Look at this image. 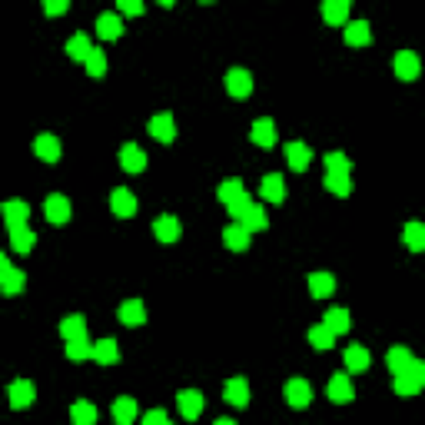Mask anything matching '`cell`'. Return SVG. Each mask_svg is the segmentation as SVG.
I'll return each instance as SVG.
<instances>
[{
	"instance_id": "obj_1",
	"label": "cell",
	"mask_w": 425,
	"mask_h": 425,
	"mask_svg": "<svg viewBox=\"0 0 425 425\" xmlns=\"http://www.w3.org/2000/svg\"><path fill=\"white\" fill-rule=\"evenodd\" d=\"M7 399H10V409H27V406H34L37 389H34L30 379H17V382H10L7 386Z\"/></svg>"
},
{
	"instance_id": "obj_2",
	"label": "cell",
	"mask_w": 425,
	"mask_h": 425,
	"mask_svg": "<svg viewBox=\"0 0 425 425\" xmlns=\"http://www.w3.org/2000/svg\"><path fill=\"white\" fill-rule=\"evenodd\" d=\"M226 90H230V97L246 100L252 93V73L242 67H232L230 73H226Z\"/></svg>"
},
{
	"instance_id": "obj_3",
	"label": "cell",
	"mask_w": 425,
	"mask_h": 425,
	"mask_svg": "<svg viewBox=\"0 0 425 425\" xmlns=\"http://www.w3.org/2000/svg\"><path fill=\"white\" fill-rule=\"evenodd\" d=\"M326 396L332 399L336 406H346V402H352V399H356V389H352V382H349L346 372H336V376L329 379Z\"/></svg>"
},
{
	"instance_id": "obj_4",
	"label": "cell",
	"mask_w": 425,
	"mask_h": 425,
	"mask_svg": "<svg viewBox=\"0 0 425 425\" xmlns=\"http://www.w3.org/2000/svg\"><path fill=\"white\" fill-rule=\"evenodd\" d=\"M24 282H27V276L20 270H14L7 256H0V286H4V296H17L24 290Z\"/></svg>"
},
{
	"instance_id": "obj_5",
	"label": "cell",
	"mask_w": 425,
	"mask_h": 425,
	"mask_svg": "<svg viewBox=\"0 0 425 425\" xmlns=\"http://www.w3.org/2000/svg\"><path fill=\"white\" fill-rule=\"evenodd\" d=\"M392 67H396L399 80H416L419 70H422V60H419L416 50H399L396 60H392Z\"/></svg>"
},
{
	"instance_id": "obj_6",
	"label": "cell",
	"mask_w": 425,
	"mask_h": 425,
	"mask_svg": "<svg viewBox=\"0 0 425 425\" xmlns=\"http://www.w3.org/2000/svg\"><path fill=\"white\" fill-rule=\"evenodd\" d=\"M282 392H286V402H290L292 409H306L312 402V386L306 379H290Z\"/></svg>"
},
{
	"instance_id": "obj_7",
	"label": "cell",
	"mask_w": 425,
	"mask_h": 425,
	"mask_svg": "<svg viewBox=\"0 0 425 425\" xmlns=\"http://www.w3.org/2000/svg\"><path fill=\"white\" fill-rule=\"evenodd\" d=\"M222 399H226L230 406H236V409H246L250 406V382H246L242 376L230 379V382L222 386Z\"/></svg>"
},
{
	"instance_id": "obj_8",
	"label": "cell",
	"mask_w": 425,
	"mask_h": 425,
	"mask_svg": "<svg viewBox=\"0 0 425 425\" xmlns=\"http://www.w3.org/2000/svg\"><path fill=\"white\" fill-rule=\"evenodd\" d=\"M43 212H47V220L53 222V226H63V222L70 220V212H73V206H70L67 196L53 193V196H47V203H43Z\"/></svg>"
},
{
	"instance_id": "obj_9",
	"label": "cell",
	"mask_w": 425,
	"mask_h": 425,
	"mask_svg": "<svg viewBox=\"0 0 425 425\" xmlns=\"http://www.w3.org/2000/svg\"><path fill=\"white\" fill-rule=\"evenodd\" d=\"M150 136H153V140H160V143H173V140H176V120H173V113H156L153 120H150Z\"/></svg>"
},
{
	"instance_id": "obj_10",
	"label": "cell",
	"mask_w": 425,
	"mask_h": 425,
	"mask_svg": "<svg viewBox=\"0 0 425 425\" xmlns=\"http://www.w3.org/2000/svg\"><path fill=\"white\" fill-rule=\"evenodd\" d=\"M250 236H252V232L246 230L242 222H230V226L222 230V242H226V250H232V252L250 250Z\"/></svg>"
},
{
	"instance_id": "obj_11",
	"label": "cell",
	"mask_w": 425,
	"mask_h": 425,
	"mask_svg": "<svg viewBox=\"0 0 425 425\" xmlns=\"http://www.w3.org/2000/svg\"><path fill=\"white\" fill-rule=\"evenodd\" d=\"M60 150H63V146H60V140L53 133H40L37 140H34V153H37L43 163H57Z\"/></svg>"
},
{
	"instance_id": "obj_12",
	"label": "cell",
	"mask_w": 425,
	"mask_h": 425,
	"mask_svg": "<svg viewBox=\"0 0 425 425\" xmlns=\"http://www.w3.org/2000/svg\"><path fill=\"white\" fill-rule=\"evenodd\" d=\"M250 140L256 146H266V150L276 146V123H272L270 116H260V120L252 123V130H250Z\"/></svg>"
},
{
	"instance_id": "obj_13",
	"label": "cell",
	"mask_w": 425,
	"mask_h": 425,
	"mask_svg": "<svg viewBox=\"0 0 425 425\" xmlns=\"http://www.w3.org/2000/svg\"><path fill=\"white\" fill-rule=\"evenodd\" d=\"M176 406L183 412L186 419H200L203 416V392H196V389H183L180 396H176Z\"/></svg>"
},
{
	"instance_id": "obj_14",
	"label": "cell",
	"mask_w": 425,
	"mask_h": 425,
	"mask_svg": "<svg viewBox=\"0 0 425 425\" xmlns=\"http://www.w3.org/2000/svg\"><path fill=\"white\" fill-rule=\"evenodd\" d=\"M120 166H123L126 173H143L146 170V153L136 143H123V150H120Z\"/></svg>"
},
{
	"instance_id": "obj_15",
	"label": "cell",
	"mask_w": 425,
	"mask_h": 425,
	"mask_svg": "<svg viewBox=\"0 0 425 425\" xmlns=\"http://www.w3.org/2000/svg\"><path fill=\"white\" fill-rule=\"evenodd\" d=\"M286 160H290V166L296 173H302L312 163V150L306 143H299V140H292V143H286Z\"/></svg>"
},
{
	"instance_id": "obj_16",
	"label": "cell",
	"mask_w": 425,
	"mask_h": 425,
	"mask_svg": "<svg viewBox=\"0 0 425 425\" xmlns=\"http://www.w3.org/2000/svg\"><path fill=\"white\" fill-rule=\"evenodd\" d=\"M27 216H30V206L24 203V200H7V203H4V222H7V230L27 226Z\"/></svg>"
},
{
	"instance_id": "obj_17",
	"label": "cell",
	"mask_w": 425,
	"mask_h": 425,
	"mask_svg": "<svg viewBox=\"0 0 425 425\" xmlns=\"http://www.w3.org/2000/svg\"><path fill=\"white\" fill-rule=\"evenodd\" d=\"M110 210H113L120 220H130L136 212V196L130 193V190H113V193H110Z\"/></svg>"
},
{
	"instance_id": "obj_18",
	"label": "cell",
	"mask_w": 425,
	"mask_h": 425,
	"mask_svg": "<svg viewBox=\"0 0 425 425\" xmlns=\"http://www.w3.org/2000/svg\"><path fill=\"white\" fill-rule=\"evenodd\" d=\"M260 190L270 203H282V200H286V180H282V173H266Z\"/></svg>"
},
{
	"instance_id": "obj_19",
	"label": "cell",
	"mask_w": 425,
	"mask_h": 425,
	"mask_svg": "<svg viewBox=\"0 0 425 425\" xmlns=\"http://www.w3.org/2000/svg\"><path fill=\"white\" fill-rule=\"evenodd\" d=\"M153 232L160 242H176L180 240V232H183V226H180V220L176 216H160V220L153 222Z\"/></svg>"
},
{
	"instance_id": "obj_20",
	"label": "cell",
	"mask_w": 425,
	"mask_h": 425,
	"mask_svg": "<svg viewBox=\"0 0 425 425\" xmlns=\"http://www.w3.org/2000/svg\"><path fill=\"white\" fill-rule=\"evenodd\" d=\"M369 40H372V27H369L366 20H349L346 24V43L349 47H366Z\"/></svg>"
},
{
	"instance_id": "obj_21",
	"label": "cell",
	"mask_w": 425,
	"mask_h": 425,
	"mask_svg": "<svg viewBox=\"0 0 425 425\" xmlns=\"http://www.w3.org/2000/svg\"><path fill=\"white\" fill-rule=\"evenodd\" d=\"M309 292L316 299H329L336 292V276L332 272H312L309 276Z\"/></svg>"
},
{
	"instance_id": "obj_22",
	"label": "cell",
	"mask_w": 425,
	"mask_h": 425,
	"mask_svg": "<svg viewBox=\"0 0 425 425\" xmlns=\"http://www.w3.org/2000/svg\"><path fill=\"white\" fill-rule=\"evenodd\" d=\"M412 362H416V359H412V352H409L406 346H392L386 352V366H389V372H396V376H402Z\"/></svg>"
},
{
	"instance_id": "obj_23",
	"label": "cell",
	"mask_w": 425,
	"mask_h": 425,
	"mask_svg": "<svg viewBox=\"0 0 425 425\" xmlns=\"http://www.w3.org/2000/svg\"><path fill=\"white\" fill-rule=\"evenodd\" d=\"M120 322L123 326H143L146 322V306L140 299H126L120 306Z\"/></svg>"
},
{
	"instance_id": "obj_24",
	"label": "cell",
	"mask_w": 425,
	"mask_h": 425,
	"mask_svg": "<svg viewBox=\"0 0 425 425\" xmlns=\"http://www.w3.org/2000/svg\"><path fill=\"white\" fill-rule=\"evenodd\" d=\"M322 17H326V24H332V27L349 24V0H326V4H322Z\"/></svg>"
},
{
	"instance_id": "obj_25",
	"label": "cell",
	"mask_w": 425,
	"mask_h": 425,
	"mask_svg": "<svg viewBox=\"0 0 425 425\" xmlns=\"http://www.w3.org/2000/svg\"><path fill=\"white\" fill-rule=\"evenodd\" d=\"M93 359H97L100 366H116V362H120L116 339H100V342H93Z\"/></svg>"
},
{
	"instance_id": "obj_26",
	"label": "cell",
	"mask_w": 425,
	"mask_h": 425,
	"mask_svg": "<svg viewBox=\"0 0 425 425\" xmlns=\"http://www.w3.org/2000/svg\"><path fill=\"white\" fill-rule=\"evenodd\" d=\"M113 422L116 425H133V419H136V399H130V396H120L113 402Z\"/></svg>"
},
{
	"instance_id": "obj_27",
	"label": "cell",
	"mask_w": 425,
	"mask_h": 425,
	"mask_svg": "<svg viewBox=\"0 0 425 425\" xmlns=\"http://www.w3.org/2000/svg\"><path fill=\"white\" fill-rule=\"evenodd\" d=\"M60 336L67 339V342H73V339H87V319L83 316H67L63 322H60Z\"/></svg>"
},
{
	"instance_id": "obj_28",
	"label": "cell",
	"mask_w": 425,
	"mask_h": 425,
	"mask_svg": "<svg viewBox=\"0 0 425 425\" xmlns=\"http://www.w3.org/2000/svg\"><path fill=\"white\" fill-rule=\"evenodd\" d=\"M34 242H37V232L30 230V226H17V230H10V250H14V252H30V250H34Z\"/></svg>"
},
{
	"instance_id": "obj_29",
	"label": "cell",
	"mask_w": 425,
	"mask_h": 425,
	"mask_svg": "<svg viewBox=\"0 0 425 425\" xmlns=\"http://www.w3.org/2000/svg\"><path fill=\"white\" fill-rule=\"evenodd\" d=\"M70 422L73 425H97V406L93 402H73L70 406Z\"/></svg>"
},
{
	"instance_id": "obj_30",
	"label": "cell",
	"mask_w": 425,
	"mask_h": 425,
	"mask_svg": "<svg viewBox=\"0 0 425 425\" xmlns=\"http://www.w3.org/2000/svg\"><path fill=\"white\" fill-rule=\"evenodd\" d=\"M402 240L412 252H425V222H406V230H402Z\"/></svg>"
},
{
	"instance_id": "obj_31",
	"label": "cell",
	"mask_w": 425,
	"mask_h": 425,
	"mask_svg": "<svg viewBox=\"0 0 425 425\" xmlns=\"http://www.w3.org/2000/svg\"><path fill=\"white\" fill-rule=\"evenodd\" d=\"M97 34L103 40H116L123 34V20L116 17V14H100L97 17Z\"/></svg>"
},
{
	"instance_id": "obj_32",
	"label": "cell",
	"mask_w": 425,
	"mask_h": 425,
	"mask_svg": "<svg viewBox=\"0 0 425 425\" xmlns=\"http://www.w3.org/2000/svg\"><path fill=\"white\" fill-rule=\"evenodd\" d=\"M93 50H97V47L90 43L87 34H73V37L67 40V53H70L73 60H83V63H87V57L93 53Z\"/></svg>"
},
{
	"instance_id": "obj_33",
	"label": "cell",
	"mask_w": 425,
	"mask_h": 425,
	"mask_svg": "<svg viewBox=\"0 0 425 425\" xmlns=\"http://www.w3.org/2000/svg\"><path fill=\"white\" fill-rule=\"evenodd\" d=\"M242 193H246V190H242V180H236V176H230V180H222L220 190H216V196H220V203H222V206H232Z\"/></svg>"
},
{
	"instance_id": "obj_34",
	"label": "cell",
	"mask_w": 425,
	"mask_h": 425,
	"mask_svg": "<svg viewBox=\"0 0 425 425\" xmlns=\"http://www.w3.org/2000/svg\"><path fill=\"white\" fill-rule=\"evenodd\" d=\"M369 362H372V359H369L366 346H349L346 349V369L349 372H366Z\"/></svg>"
},
{
	"instance_id": "obj_35",
	"label": "cell",
	"mask_w": 425,
	"mask_h": 425,
	"mask_svg": "<svg viewBox=\"0 0 425 425\" xmlns=\"http://www.w3.org/2000/svg\"><path fill=\"white\" fill-rule=\"evenodd\" d=\"M322 186H326L332 196H349L352 193V180H349V173H326Z\"/></svg>"
},
{
	"instance_id": "obj_36",
	"label": "cell",
	"mask_w": 425,
	"mask_h": 425,
	"mask_svg": "<svg viewBox=\"0 0 425 425\" xmlns=\"http://www.w3.org/2000/svg\"><path fill=\"white\" fill-rule=\"evenodd\" d=\"M322 322H326L329 329H332V332H349V326H352V319H349V312L342 309V306H332V309L326 312V319H322Z\"/></svg>"
},
{
	"instance_id": "obj_37",
	"label": "cell",
	"mask_w": 425,
	"mask_h": 425,
	"mask_svg": "<svg viewBox=\"0 0 425 425\" xmlns=\"http://www.w3.org/2000/svg\"><path fill=\"white\" fill-rule=\"evenodd\" d=\"M240 222H242V226H246L250 232H260V230H266V226H270V216H266V210H262L260 203H252V210L246 212Z\"/></svg>"
},
{
	"instance_id": "obj_38",
	"label": "cell",
	"mask_w": 425,
	"mask_h": 425,
	"mask_svg": "<svg viewBox=\"0 0 425 425\" xmlns=\"http://www.w3.org/2000/svg\"><path fill=\"white\" fill-rule=\"evenodd\" d=\"M392 389H396L402 399H412V396H419V392H422V386H419V379L412 376V372H402V376H396Z\"/></svg>"
},
{
	"instance_id": "obj_39",
	"label": "cell",
	"mask_w": 425,
	"mask_h": 425,
	"mask_svg": "<svg viewBox=\"0 0 425 425\" xmlns=\"http://www.w3.org/2000/svg\"><path fill=\"white\" fill-rule=\"evenodd\" d=\"M67 359L70 362L93 359V342H90V339H73V342H67Z\"/></svg>"
},
{
	"instance_id": "obj_40",
	"label": "cell",
	"mask_w": 425,
	"mask_h": 425,
	"mask_svg": "<svg viewBox=\"0 0 425 425\" xmlns=\"http://www.w3.org/2000/svg\"><path fill=\"white\" fill-rule=\"evenodd\" d=\"M309 342L316 349H332V342H336V332H332L326 322H319V326L309 329Z\"/></svg>"
},
{
	"instance_id": "obj_41",
	"label": "cell",
	"mask_w": 425,
	"mask_h": 425,
	"mask_svg": "<svg viewBox=\"0 0 425 425\" xmlns=\"http://www.w3.org/2000/svg\"><path fill=\"white\" fill-rule=\"evenodd\" d=\"M326 170L329 173H349L352 170V160L346 153H326Z\"/></svg>"
},
{
	"instance_id": "obj_42",
	"label": "cell",
	"mask_w": 425,
	"mask_h": 425,
	"mask_svg": "<svg viewBox=\"0 0 425 425\" xmlns=\"http://www.w3.org/2000/svg\"><path fill=\"white\" fill-rule=\"evenodd\" d=\"M87 73L90 77H103L106 73V53L103 50H93V53L87 57Z\"/></svg>"
},
{
	"instance_id": "obj_43",
	"label": "cell",
	"mask_w": 425,
	"mask_h": 425,
	"mask_svg": "<svg viewBox=\"0 0 425 425\" xmlns=\"http://www.w3.org/2000/svg\"><path fill=\"white\" fill-rule=\"evenodd\" d=\"M226 210H230L232 216H236V222H240L242 216H246V212L252 210V196H250V193H242L240 200H236V203H232V206H226Z\"/></svg>"
},
{
	"instance_id": "obj_44",
	"label": "cell",
	"mask_w": 425,
	"mask_h": 425,
	"mask_svg": "<svg viewBox=\"0 0 425 425\" xmlns=\"http://www.w3.org/2000/svg\"><path fill=\"white\" fill-rule=\"evenodd\" d=\"M170 419H166V409H150V412H143V419H140V425H166Z\"/></svg>"
},
{
	"instance_id": "obj_45",
	"label": "cell",
	"mask_w": 425,
	"mask_h": 425,
	"mask_svg": "<svg viewBox=\"0 0 425 425\" xmlns=\"http://www.w3.org/2000/svg\"><path fill=\"white\" fill-rule=\"evenodd\" d=\"M43 10H47L50 17H60V14H67V10H70V4H67V0H47Z\"/></svg>"
},
{
	"instance_id": "obj_46",
	"label": "cell",
	"mask_w": 425,
	"mask_h": 425,
	"mask_svg": "<svg viewBox=\"0 0 425 425\" xmlns=\"http://www.w3.org/2000/svg\"><path fill=\"white\" fill-rule=\"evenodd\" d=\"M143 4L140 0H120V14H130V17H136V14H143Z\"/></svg>"
},
{
	"instance_id": "obj_47",
	"label": "cell",
	"mask_w": 425,
	"mask_h": 425,
	"mask_svg": "<svg viewBox=\"0 0 425 425\" xmlns=\"http://www.w3.org/2000/svg\"><path fill=\"white\" fill-rule=\"evenodd\" d=\"M406 372H412V376L419 379V386L425 389V362H419V359H416V362H412V366H409Z\"/></svg>"
},
{
	"instance_id": "obj_48",
	"label": "cell",
	"mask_w": 425,
	"mask_h": 425,
	"mask_svg": "<svg viewBox=\"0 0 425 425\" xmlns=\"http://www.w3.org/2000/svg\"><path fill=\"white\" fill-rule=\"evenodd\" d=\"M212 425H236V422H232V419H216Z\"/></svg>"
},
{
	"instance_id": "obj_49",
	"label": "cell",
	"mask_w": 425,
	"mask_h": 425,
	"mask_svg": "<svg viewBox=\"0 0 425 425\" xmlns=\"http://www.w3.org/2000/svg\"><path fill=\"white\" fill-rule=\"evenodd\" d=\"M166 425H173V422H166Z\"/></svg>"
}]
</instances>
